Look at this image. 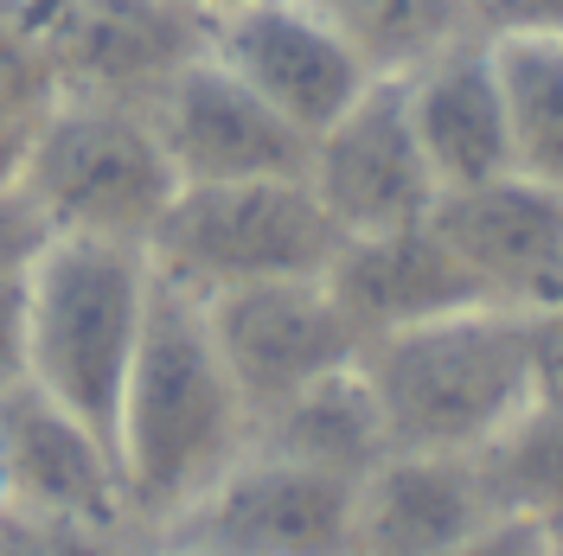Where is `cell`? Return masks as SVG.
Segmentation results:
<instances>
[{
  "label": "cell",
  "mask_w": 563,
  "mask_h": 556,
  "mask_svg": "<svg viewBox=\"0 0 563 556\" xmlns=\"http://www.w3.org/2000/svg\"><path fill=\"white\" fill-rule=\"evenodd\" d=\"M250 435H256V416L211 340L206 301L154 276L147 326L122 383L115 435H109L135 537L167 524L179 505H192L250 448Z\"/></svg>",
  "instance_id": "cell-1"
},
{
  "label": "cell",
  "mask_w": 563,
  "mask_h": 556,
  "mask_svg": "<svg viewBox=\"0 0 563 556\" xmlns=\"http://www.w3.org/2000/svg\"><path fill=\"white\" fill-rule=\"evenodd\" d=\"M358 371L385 410L397 454H487L538 403L531 313L467 308L372 340Z\"/></svg>",
  "instance_id": "cell-2"
},
{
  "label": "cell",
  "mask_w": 563,
  "mask_h": 556,
  "mask_svg": "<svg viewBox=\"0 0 563 556\" xmlns=\"http://www.w3.org/2000/svg\"><path fill=\"white\" fill-rule=\"evenodd\" d=\"M147 301L154 263L141 244L52 237L26 269V383L103 442L115 435Z\"/></svg>",
  "instance_id": "cell-3"
},
{
  "label": "cell",
  "mask_w": 563,
  "mask_h": 556,
  "mask_svg": "<svg viewBox=\"0 0 563 556\" xmlns=\"http://www.w3.org/2000/svg\"><path fill=\"white\" fill-rule=\"evenodd\" d=\"M20 192L33 199L52 237L141 244L179 199V174L154 135L147 109L52 97L38 115Z\"/></svg>",
  "instance_id": "cell-4"
},
{
  "label": "cell",
  "mask_w": 563,
  "mask_h": 556,
  "mask_svg": "<svg viewBox=\"0 0 563 556\" xmlns=\"http://www.w3.org/2000/svg\"><path fill=\"white\" fill-rule=\"evenodd\" d=\"M340 231L320 211L308 179H238V186H179V199L147 237L154 276L186 294H231L256 281L327 276Z\"/></svg>",
  "instance_id": "cell-5"
},
{
  "label": "cell",
  "mask_w": 563,
  "mask_h": 556,
  "mask_svg": "<svg viewBox=\"0 0 563 556\" xmlns=\"http://www.w3.org/2000/svg\"><path fill=\"white\" fill-rule=\"evenodd\" d=\"M141 544L186 556H346L352 480L314 474L250 442L192 505L154 524Z\"/></svg>",
  "instance_id": "cell-6"
},
{
  "label": "cell",
  "mask_w": 563,
  "mask_h": 556,
  "mask_svg": "<svg viewBox=\"0 0 563 556\" xmlns=\"http://www.w3.org/2000/svg\"><path fill=\"white\" fill-rule=\"evenodd\" d=\"M58 97L147 109L179 65L206 52L186 0H26Z\"/></svg>",
  "instance_id": "cell-7"
},
{
  "label": "cell",
  "mask_w": 563,
  "mask_h": 556,
  "mask_svg": "<svg viewBox=\"0 0 563 556\" xmlns=\"http://www.w3.org/2000/svg\"><path fill=\"white\" fill-rule=\"evenodd\" d=\"M308 186L340 237H385L429 224L442 186L422 160V141L404 109L397 77H372L314 141H308Z\"/></svg>",
  "instance_id": "cell-8"
},
{
  "label": "cell",
  "mask_w": 563,
  "mask_h": 556,
  "mask_svg": "<svg viewBox=\"0 0 563 556\" xmlns=\"http://www.w3.org/2000/svg\"><path fill=\"white\" fill-rule=\"evenodd\" d=\"M206 326L256 422L282 410L288 397H301L308 383L358 365V352H365V340L352 333V320L333 301L327 276L256 281V288L211 294Z\"/></svg>",
  "instance_id": "cell-9"
},
{
  "label": "cell",
  "mask_w": 563,
  "mask_h": 556,
  "mask_svg": "<svg viewBox=\"0 0 563 556\" xmlns=\"http://www.w3.org/2000/svg\"><path fill=\"white\" fill-rule=\"evenodd\" d=\"M147 122L174 160L179 186H238V179H301L308 135L282 122L263 97H250L211 52L167 77L147 103Z\"/></svg>",
  "instance_id": "cell-10"
},
{
  "label": "cell",
  "mask_w": 563,
  "mask_h": 556,
  "mask_svg": "<svg viewBox=\"0 0 563 556\" xmlns=\"http://www.w3.org/2000/svg\"><path fill=\"white\" fill-rule=\"evenodd\" d=\"M429 231L449 244L487 308L538 313L563 301V199L526 174L455 186L429 211Z\"/></svg>",
  "instance_id": "cell-11"
},
{
  "label": "cell",
  "mask_w": 563,
  "mask_h": 556,
  "mask_svg": "<svg viewBox=\"0 0 563 556\" xmlns=\"http://www.w3.org/2000/svg\"><path fill=\"white\" fill-rule=\"evenodd\" d=\"M206 52L244 84L250 97H263L276 109L282 122H295L308 141L372 84L365 65L320 26L301 0H250L238 13L211 20Z\"/></svg>",
  "instance_id": "cell-12"
},
{
  "label": "cell",
  "mask_w": 563,
  "mask_h": 556,
  "mask_svg": "<svg viewBox=\"0 0 563 556\" xmlns=\"http://www.w3.org/2000/svg\"><path fill=\"white\" fill-rule=\"evenodd\" d=\"M506 519L481 454H390L352 487L346 556H449Z\"/></svg>",
  "instance_id": "cell-13"
},
{
  "label": "cell",
  "mask_w": 563,
  "mask_h": 556,
  "mask_svg": "<svg viewBox=\"0 0 563 556\" xmlns=\"http://www.w3.org/2000/svg\"><path fill=\"white\" fill-rule=\"evenodd\" d=\"M0 487L38 512L135 537L115 448L33 383H13L0 397Z\"/></svg>",
  "instance_id": "cell-14"
},
{
  "label": "cell",
  "mask_w": 563,
  "mask_h": 556,
  "mask_svg": "<svg viewBox=\"0 0 563 556\" xmlns=\"http://www.w3.org/2000/svg\"><path fill=\"white\" fill-rule=\"evenodd\" d=\"M404 84V109L422 141V160L442 192L481 186L512 174V122H506V84L487 33H467L442 45L429 65H417Z\"/></svg>",
  "instance_id": "cell-15"
},
{
  "label": "cell",
  "mask_w": 563,
  "mask_h": 556,
  "mask_svg": "<svg viewBox=\"0 0 563 556\" xmlns=\"http://www.w3.org/2000/svg\"><path fill=\"white\" fill-rule=\"evenodd\" d=\"M327 288L365 346L429 326V320H449V313L487 308L481 288L467 281V269L429 224L385 231V237H346L340 256L327 263Z\"/></svg>",
  "instance_id": "cell-16"
},
{
  "label": "cell",
  "mask_w": 563,
  "mask_h": 556,
  "mask_svg": "<svg viewBox=\"0 0 563 556\" xmlns=\"http://www.w3.org/2000/svg\"><path fill=\"white\" fill-rule=\"evenodd\" d=\"M256 448L282 454V460H301L314 474H333V480H365L378 460H390V429H385V410L372 397V383L358 365L333 371V378L308 383L301 397H288L282 410L256 422L250 435Z\"/></svg>",
  "instance_id": "cell-17"
},
{
  "label": "cell",
  "mask_w": 563,
  "mask_h": 556,
  "mask_svg": "<svg viewBox=\"0 0 563 556\" xmlns=\"http://www.w3.org/2000/svg\"><path fill=\"white\" fill-rule=\"evenodd\" d=\"M365 65V77H410L442 45L481 33V0H301Z\"/></svg>",
  "instance_id": "cell-18"
},
{
  "label": "cell",
  "mask_w": 563,
  "mask_h": 556,
  "mask_svg": "<svg viewBox=\"0 0 563 556\" xmlns=\"http://www.w3.org/2000/svg\"><path fill=\"white\" fill-rule=\"evenodd\" d=\"M493 58L506 84L512 174L538 179L544 192L563 199V45L558 38H493Z\"/></svg>",
  "instance_id": "cell-19"
},
{
  "label": "cell",
  "mask_w": 563,
  "mask_h": 556,
  "mask_svg": "<svg viewBox=\"0 0 563 556\" xmlns=\"http://www.w3.org/2000/svg\"><path fill=\"white\" fill-rule=\"evenodd\" d=\"M481 460L512 519H531L544 531L563 524V403H531Z\"/></svg>",
  "instance_id": "cell-20"
},
{
  "label": "cell",
  "mask_w": 563,
  "mask_h": 556,
  "mask_svg": "<svg viewBox=\"0 0 563 556\" xmlns=\"http://www.w3.org/2000/svg\"><path fill=\"white\" fill-rule=\"evenodd\" d=\"M58 97L52 84V65H45V45H38L33 20H7L0 26V122H33L45 115Z\"/></svg>",
  "instance_id": "cell-21"
},
{
  "label": "cell",
  "mask_w": 563,
  "mask_h": 556,
  "mask_svg": "<svg viewBox=\"0 0 563 556\" xmlns=\"http://www.w3.org/2000/svg\"><path fill=\"white\" fill-rule=\"evenodd\" d=\"M45 244H52V231H45V218L33 211V199L26 192H7L0 199V281H20Z\"/></svg>",
  "instance_id": "cell-22"
},
{
  "label": "cell",
  "mask_w": 563,
  "mask_h": 556,
  "mask_svg": "<svg viewBox=\"0 0 563 556\" xmlns=\"http://www.w3.org/2000/svg\"><path fill=\"white\" fill-rule=\"evenodd\" d=\"M481 33H493V38H558L563 45V0H481Z\"/></svg>",
  "instance_id": "cell-23"
},
{
  "label": "cell",
  "mask_w": 563,
  "mask_h": 556,
  "mask_svg": "<svg viewBox=\"0 0 563 556\" xmlns=\"http://www.w3.org/2000/svg\"><path fill=\"white\" fill-rule=\"evenodd\" d=\"M531 383L538 403H563V308L531 313Z\"/></svg>",
  "instance_id": "cell-24"
},
{
  "label": "cell",
  "mask_w": 563,
  "mask_h": 556,
  "mask_svg": "<svg viewBox=\"0 0 563 556\" xmlns=\"http://www.w3.org/2000/svg\"><path fill=\"white\" fill-rule=\"evenodd\" d=\"M26 383V276L0 281V397Z\"/></svg>",
  "instance_id": "cell-25"
},
{
  "label": "cell",
  "mask_w": 563,
  "mask_h": 556,
  "mask_svg": "<svg viewBox=\"0 0 563 556\" xmlns=\"http://www.w3.org/2000/svg\"><path fill=\"white\" fill-rule=\"evenodd\" d=\"M449 556H551V531L531 519H506L493 524L487 537H474V544H461Z\"/></svg>",
  "instance_id": "cell-26"
},
{
  "label": "cell",
  "mask_w": 563,
  "mask_h": 556,
  "mask_svg": "<svg viewBox=\"0 0 563 556\" xmlns=\"http://www.w3.org/2000/svg\"><path fill=\"white\" fill-rule=\"evenodd\" d=\"M33 122H0V199L7 192H20V174H26V147H33Z\"/></svg>",
  "instance_id": "cell-27"
},
{
  "label": "cell",
  "mask_w": 563,
  "mask_h": 556,
  "mask_svg": "<svg viewBox=\"0 0 563 556\" xmlns=\"http://www.w3.org/2000/svg\"><path fill=\"white\" fill-rule=\"evenodd\" d=\"M186 7H192V13H199V20H224V13H238V7H250V0H186Z\"/></svg>",
  "instance_id": "cell-28"
},
{
  "label": "cell",
  "mask_w": 563,
  "mask_h": 556,
  "mask_svg": "<svg viewBox=\"0 0 563 556\" xmlns=\"http://www.w3.org/2000/svg\"><path fill=\"white\" fill-rule=\"evenodd\" d=\"M20 13H26V0H0V26H7V20H20Z\"/></svg>",
  "instance_id": "cell-29"
},
{
  "label": "cell",
  "mask_w": 563,
  "mask_h": 556,
  "mask_svg": "<svg viewBox=\"0 0 563 556\" xmlns=\"http://www.w3.org/2000/svg\"><path fill=\"white\" fill-rule=\"evenodd\" d=\"M129 556H186V551H161V544H141V537H135V551H129Z\"/></svg>",
  "instance_id": "cell-30"
},
{
  "label": "cell",
  "mask_w": 563,
  "mask_h": 556,
  "mask_svg": "<svg viewBox=\"0 0 563 556\" xmlns=\"http://www.w3.org/2000/svg\"><path fill=\"white\" fill-rule=\"evenodd\" d=\"M551 556H563V524H551Z\"/></svg>",
  "instance_id": "cell-31"
},
{
  "label": "cell",
  "mask_w": 563,
  "mask_h": 556,
  "mask_svg": "<svg viewBox=\"0 0 563 556\" xmlns=\"http://www.w3.org/2000/svg\"><path fill=\"white\" fill-rule=\"evenodd\" d=\"M558 308H563V301H558Z\"/></svg>",
  "instance_id": "cell-32"
}]
</instances>
